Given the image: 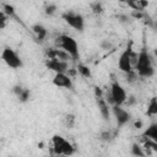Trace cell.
I'll list each match as a JSON object with an SVG mask.
<instances>
[{
  "label": "cell",
  "instance_id": "obj_1",
  "mask_svg": "<svg viewBox=\"0 0 157 157\" xmlns=\"http://www.w3.org/2000/svg\"><path fill=\"white\" fill-rule=\"evenodd\" d=\"M134 70H136V72L140 77H151V76H153L155 69H153L152 59H151V55L148 54L146 48H142L141 52L139 53V60H137V64H136Z\"/></svg>",
  "mask_w": 157,
  "mask_h": 157
},
{
  "label": "cell",
  "instance_id": "obj_2",
  "mask_svg": "<svg viewBox=\"0 0 157 157\" xmlns=\"http://www.w3.org/2000/svg\"><path fill=\"white\" fill-rule=\"evenodd\" d=\"M55 48H60L66 53H69L72 60H77L80 58L77 42L67 34H59L55 38Z\"/></svg>",
  "mask_w": 157,
  "mask_h": 157
},
{
  "label": "cell",
  "instance_id": "obj_3",
  "mask_svg": "<svg viewBox=\"0 0 157 157\" xmlns=\"http://www.w3.org/2000/svg\"><path fill=\"white\" fill-rule=\"evenodd\" d=\"M52 144H53L54 155H61V156L69 157V156H72L76 151L75 146L60 135H54L52 137Z\"/></svg>",
  "mask_w": 157,
  "mask_h": 157
},
{
  "label": "cell",
  "instance_id": "obj_4",
  "mask_svg": "<svg viewBox=\"0 0 157 157\" xmlns=\"http://www.w3.org/2000/svg\"><path fill=\"white\" fill-rule=\"evenodd\" d=\"M1 58H2L4 63L11 69H20L23 65V63H22L21 58L18 56V54L10 47H6V48L2 49Z\"/></svg>",
  "mask_w": 157,
  "mask_h": 157
},
{
  "label": "cell",
  "instance_id": "obj_5",
  "mask_svg": "<svg viewBox=\"0 0 157 157\" xmlns=\"http://www.w3.org/2000/svg\"><path fill=\"white\" fill-rule=\"evenodd\" d=\"M63 18L64 21L74 29L78 31V32H82L83 28H85V18L81 13H77V12H74V11H66L63 13Z\"/></svg>",
  "mask_w": 157,
  "mask_h": 157
},
{
  "label": "cell",
  "instance_id": "obj_6",
  "mask_svg": "<svg viewBox=\"0 0 157 157\" xmlns=\"http://www.w3.org/2000/svg\"><path fill=\"white\" fill-rule=\"evenodd\" d=\"M109 92H110L112 98L114 101V105H123L126 102V99H128V94H126L124 87L117 80L112 82Z\"/></svg>",
  "mask_w": 157,
  "mask_h": 157
},
{
  "label": "cell",
  "instance_id": "obj_7",
  "mask_svg": "<svg viewBox=\"0 0 157 157\" xmlns=\"http://www.w3.org/2000/svg\"><path fill=\"white\" fill-rule=\"evenodd\" d=\"M132 50V42H129L128 47L125 48V50L120 54L119 56V60H118V67L120 69V71H123L124 74L134 70L132 66H131V63H130V53Z\"/></svg>",
  "mask_w": 157,
  "mask_h": 157
},
{
  "label": "cell",
  "instance_id": "obj_8",
  "mask_svg": "<svg viewBox=\"0 0 157 157\" xmlns=\"http://www.w3.org/2000/svg\"><path fill=\"white\" fill-rule=\"evenodd\" d=\"M112 112H113V115L117 120L118 126L125 125L131 118L130 113L128 110H125L124 108H121V105H112Z\"/></svg>",
  "mask_w": 157,
  "mask_h": 157
},
{
  "label": "cell",
  "instance_id": "obj_9",
  "mask_svg": "<svg viewBox=\"0 0 157 157\" xmlns=\"http://www.w3.org/2000/svg\"><path fill=\"white\" fill-rule=\"evenodd\" d=\"M45 56H47V59H56V60H60L64 63H69V60H72L70 54L60 48H49L45 52Z\"/></svg>",
  "mask_w": 157,
  "mask_h": 157
},
{
  "label": "cell",
  "instance_id": "obj_10",
  "mask_svg": "<svg viewBox=\"0 0 157 157\" xmlns=\"http://www.w3.org/2000/svg\"><path fill=\"white\" fill-rule=\"evenodd\" d=\"M45 66L54 71L55 74H64V72H67L69 70V64L67 63H64V61H60V60H56V59H47L45 60Z\"/></svg>",
  "mask_w": 157,
  "mask_h": 157
},
{
  "label": "cell",
  "instance_id": "obj_11",
  "mask_svg": "<svg viewBox=\"0 0 157 157\" xmlns=\"http://www.w3.org/2000/svg\"><path fill=\"white\" fill-rule=\"evenodd\" d=\"M53 85L56 87H63V88H67V90H72V87H74L72 80L66 72L55 74V76L53 78Z\"/></svg>",
  "mask_w": 157,
  "mask_h": 157
},
{
  "label": "cell",
  "instance_id": "obj_12",
  "mask_svg": "<svg viewBox=\"0 0 157 157\" xmlns=\"http://www.w3.org/2000/svg\"><path fill=\"white\" fill-rule=\"evenodd\" d=\"M96 102H97V107L99 109V113H101L102 118L105 121H109V119H110V110H109V104L107 103V101L103 97H101V98H96Z\"/></svg>",
  "mask_w": 157,
  "mask_h": 157
},
{
  "label": "cell",
  "instance_id": "obj_13",
  "mask_svg": "<svg viewBox=\"0 0 157 157\" xmlns=\"http://www.w3.org/2000/svg\"><path fill=\"white\" fill-rule=\"evenodd\" d=\"M126 5L132 11H145V9L148 6V1L145 0H129Z\"/></svg>",
  "mask_w": 157,
  "mask_h": 157
},
{
  "label": "cell",
  "instance_id": "obj_14",
  "mask_svg": "<svg viewBox=\"0 0 157 157\" xmlns=\"http://www.w3.org/2000/svg\"><path fill=\"white\" fill-rule=\"evenodd\" d=\"M1 11H2L9 18H16L17 22L22 23L21 20H18V17H17V15H16V11H15V7H13L12 5L6 4V2H2V4H1Z\"/></svg>",
  "mask_w": 157,
  "mask_h": 157
},
{
  "label": "cell",
  "instance_id": "obj_15",
  "mask_svg": "<svg viewBox=\"0 0 157 157\" xmlns=\"http://www.w3.org/2000/svg\"><path fill=\"white\" fill-rule=\"evenodd\" d=\"M32 31H33V33L36 34L37 39H39V40H44L45 37H47V34H48L47 28H45L43 25H40V23L33 25V26H32Z\"/></svg>",
  "mask_w": 157,
  "mask_h": 157
},
{
  "label": "cell",
  "instance_id": "obj_16",
  "mask_svg": "<svg viewBox=\"0 0 157 157\" xmlns=\"http://www.w3.org/2000/svg\"><path fill=\"white\" fill-rule=\"evenodd\" d=\"M142 136L146 137V139H150V140H152L155 142H157V123H152L145 130V132H144Z\"/></svg>",
  "mask_w": 157,
  "mask_h": 157
},
{
  "label": "cell",
  "instance_id": "obj_17",
  "mask_svg": "<svg viewBox=\"0 0 157 157\" xmlns=\"http://www.w3.org/2000/svg\"><path fill=\"white\" fill-rule=\"evenodd\" d=\"M146 114L148 117H153L157 114V97H152L148 102V105H147V110H146Z\"/></svg>",
  "mask_w": 157,
  "mask_h": 157
},
{
  "label": "cell",
  "instance_id": "obj_18",
  "mask_svg": "<svg viewBox=\"0 0 157 157\" xmlns=\"http://www.w3.org/2000/svg\"><path fill=\"white\" fill-rule=\"evenodd\" d=\"M77 72H80L83 77H86V78H91L92 77V74H91V70H90V67L87 66V65H85V64H77Z\"/></svg>",
  "mask_w": 157,
  "mask_h": 157
},
{
  "label": "cell",
  "instance_id": "obj_19",
  "mask_svg": "<svg viewBox=\"0 0 157 157\" xmlns=\"http://www.w3.org/2000/svg\"><path fill=\"white\" fill-rule=\"evenodd\" d=\"M75 123H76V117L72 113H67L64 117V124L67 129H72L75 126Z\"/></svg>",
  "mask_w": 157,
  "mask_h": 157
},
{
  "label": "cell",
  "instance_id": "obj_20",
  "mask_svg": "<svg viewBox=\"0 0 157 157\" xmlns=\"http://www.w3.org/2000/svg\"><path fill=\"white\" fill-rule=\"evenodd\" d=\"M131 153H132V156H135V157H146V155H145V151H144V147H141L139 144H132V146H131Z\"/></svg>",
  "mask_w": 157,
  "mask_h": 157
},
{
  "label": "cell",
  "instance_id": "obj_21",
  "mask_svg": "<svg viewBox=\"0 0 157 157\" xmlns=\"http://www.w3.org/2000/svg\"><path fill=\"white\" fill-rule=\"evenodd\" d=\"M90 7H91V10H92V12H93L94 15H101V13L103 12V5H102V2H99V1H93V2H91V4H90Z\"/></svg>",
  "mask_w": 157,
  "mask_h": 157
},
{
  "label": "cell",
  "instance_id": "obj_22",
  "mask_svg": "<svg viewBox=\"0 0 157 157\" xmlns=\"http://www.w3.org/2000/svg\"><path fill=\"white\" fill-rule=\"evenodd\" d=\"M137 72H136V70H131V71H129V72H126L125 74V81L128 82V83H134L135 81H137Z\"/></svg>",
  "mask_w": 157,
  "mask_h": 157
},
{
  "label": "cell",
  "instance_id": "obj_23",
  "mask_svg": "<svg viewBox=\"0 0 157 157\" xmlns=\"http://www.w3.org/2000/svg\"><path fill=\"white\" fill-rule=\"evenodd\" d=\"M55 11H56V5H55V4H53V2H47V4H45V6H44V12H45L47 16L54 15Z\"/></svg>",
  "mask_w": 157,
  "mask_h": 157
},
{
  "label": "cell",
  "instance_id": "obj_24",
  "mask_svg": "<svg viewBox=\"0 0 157 157\" xmlns=\"http://www.w3.org/2000/svg\"><path fill=\"white\" fill-rule=\"evenodd\" d=\"M113 137H114V135L112 134L110 130H103V131H101V134H99V140L105 141V142L110 141Z\"/></svg>",
  "mask_w": 157,
  "mask_h": 157
},
{
  "label": "cell",
  "instance_id": "obj_25",
  "mask_svg": "<svg viewBox=\"0 0 157 157\" xmlns=\"http://www.w3.org/2000/svg\"><path fill=\"white\" fill-rule=\"evenodd\" d=\"M146 16V11H132L130 12V17L132 20H144Z\"/></svg>",
  "mask_w": 157,
  "mask_h": 157
},
{
  "label": "cell",
  "instance_id": "obj_26",
  "mask_svg": "<svg viewBox=\"0 0 157 157\" xmlns=\"http://www.w3.org/2000/svg\"><path fill=\"white\" fill-rule=\"evenodd\" d=\"M29 96H31L29 90H28V88H25V90H23V92L18 96V99H20V102L25 103V102H27V101L29 99Z\"/></svg>",
  "mask_w": 157,
  "mask_h": 157
},
{
  "label": "cell",
  "instance_id": "obj_27",
  "mask_svg": "<svg viewBox=\"0 0 157 157\" xmlns=\"http://www.w3.org/2000/svg\"><path fill=\"white\" fill-rule=\"evenodd\" d=\"M137 60H139V53L131 50V53H130V63H131L132 69H135V66L137 64Z\"/></svg>",
  "mask_w": 157,
  "mask_h": 157
},
{
  "label": "cell",
  "instance_id": "obj_28",
  "mask_svg": "<svg viewBox=\"0 0 157 157\" xmlns=\"http://www.w3.org/2000/svg\"><path fill=\"white\" fill-rule=\"evenodd\" d=\"M117 18H118V21L120 23H129L131 17L129 15H126V13H119V15H117Z\"/></svg>",
  "mask_w": 157,
  "mask_h": 157
},
{
  "label": "cell",
  "instance_id": "obj_29",
  "mask_svg": "<svg viewBox=\"0 0 157 157\" xmlns=\"http://www.w3.org/2000/svg\"><path fill=\"white\" fill-rule=\"evenodd\" d=\"M9 20H10V18H9L2 11H0V28H1V29H4V28L6 27V23H7Z\"/></svg>",
  "mask_w": 157,
  "mask_h": 157
},
{
  "label": "cell",
  "instance_id": "obj_30",
  "mask_svg": "<svg viewBox=\"0 0 157 157\" xmlns=\"http://www.w3.org/2000/svg\"><path fill=\"white\" fill-rule=\"evenodd\" d=\"M99 47H101L102 49H104V50H108V49H112L113 44L110 43V40H108V39H103V40L99 43Z\"/></svg>",
  "mask_w": 157,
  "mask_h": 157
},
{
  "label": "cell",
  "instance_id": "obj_31",
  "mask_svg": "<svg viewBox=\"0 0 157 157\" xmlns=\"http://www.w3.org/2000/svg\"><path fill=\"white\" fill-rule=\"evenodd\" d=\"M23 90H25V88H23L21 85H16V86H13V87H12V92H13L17 97L23 92Z\"/></svg>",
  "mask_w": 157,
  "mask_h": 157
},
{
  "label": "cell",
  "instance_id": "obj_32",
  "mask_svg": "<svg viewBox=\"0 0 157 157\" xmlns=\"http://www.w3.org/2000/svg\"><path fill=\"white\" fill-rule=\"evenodd\" d=\"M93 91H94V96H96V98H101V97H103V91H102L101 87L96 86V87L93 88Z\"/></svg>",
  "mask_w": 157,
  "mask_h": 157
},
{
  "label": "cell",
  "instance_id": "obj_33",
  "mask_svg": "<svg viewBox=\"0 0 157 157\" xmlns=\"http://www.w3.org/2000/svg\"><path fill=\"white\" fill-rule=\"evenodd\" d=\"M126 104H128V107H131V105H134L135 103H136V98L134 97V96H129L128 97V99H126V102H125Z\"/></svg>",
  "mask_w": 157,
  "mask_h": 157
},
{
  "label": "cell",
  "instance_id": "obj_34",
  "mask_svg": "<svg viewBox=\"0 0 157 157\" xmlns=\"http://www.w3.org/2000/svg\"><path fill=\"white\" fill-rule=\"evenodd\" d=\"M142 126H144V123H142V120L137 119V120H135V121H134V128H135V129H141Z\"/></svg>",
  "mask_w": 157,
  "mask_h": 157
},
{
  "label": "cell",
  "instance_id": "obj_35",
  "mask_svg": "<svg viewBox=\"0 0 157 157\" xmlns=\"http://www.w3.org/2000/svg\"><path fill=\"white\" fill-rule=\"evenodd\" d=\"M152 28L157 29V18H155V20H153V27H152Z\"/></svg>",
  "mask_w": 157,
  "mask_h": 157
},
{
  "label": "cell",
  "instance_id": "obj_36",
  "mask_svg": "<svg viewBox=\"0 0 157 157\" xmlns=\"http://www.w3.org/2000/svg\"><path fill=\"white\" fill-rule=\"evenodd\" d=\"M54 157H65V156H61V155H55Z\"/></svg>",
  "mask_w": 157,
  "mask_h": 157
},
{
  "label": "cell",
  "instance_id": "obj_37",
  "mask_svg": "<svg viewBox=\"0 0 157 157\" xmlns=\"http://www.w3.org/2000/svg\"><path fill=\"white\" fill-rule=\"evenodd\" d=\"M155 55L157 56V49H155Z\"/></svg>",
  "mask_w": 157,
  "mask_h": 157
}]
</instances>
